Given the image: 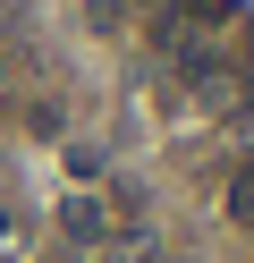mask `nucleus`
Segmentation results:
<instances>
[{"label":"nucleus","instance_id":"6","mask_svg":"<svg viewBox=\"0 0 254 263\" xmlns=\"http://www.w3.org/2000/svg\"><path fill=\"white\" fill-rule=\"evenodd\" d=\"M51 263H76V255H51Z\"/></svg>","mask_w":254,"mask_h":263},{"label":"nucleus","instance_id":"5","mask_svg":"<svg viewBox=\"0 0 254 263\" xmlns=\"http://www.w3.org/2000/svg\"><path fill=\"white\" fill-rule=\"evenodd\" d=\"M9 229H17V221H9V212H0V246H9Z\"/></svg>","mask_w":254,"mask_h":263},{"label":"nucleus","instance_id":"3","mask_svg":"<svg viewBox=\"0 0 254 263\" xmlns=\"http://www.w3.org/2000/svg\"><path fill=\"white\" fill-rule=\"evenodd\" d=\"M237 77H254V17H237V51H229Z\"/></svg>","mask_w":254,"mask_h":263},{"label":"nucleus","instance_id":"1","mask_svg":"<svg viewBox=\"0 0 254 263\" xmlns=\"http://www.w3.org/2000/svg\"><path fill=\"white\" fill-rule=\"evenodd\" d=\"M60 229H68V246H102V238H110V204H102V195H68Z\"/></svg>","mask_w":254,"mask_h":263},{"label":"nucleus","instance_id":"4","mask_svg":"<svg viewBox=\"0 0 254 263\" xmlns=\"http://www.w3.org/2000/svg\"><path fill=\"white\" fill-rule=\"evenodd\" d=\"M229 119H237V136L254 144V77H246V93H237V102H229Z\"/></svg>","mask_w":254,"mask_h":263},{"label":"nucleus","instance_id":"2","mask_svg":"<svg viewBox=\"0 0 254 263\" xmlns=\"http://www.w3.org/2000/svg\"><path fill=\"white\" fill-rule=\"evenodd\" d=\"M229 221H237V229H254V153L237 161V178H229Z\"/></svg>","mask_w":254,"mask_h":263}]
</instances>
